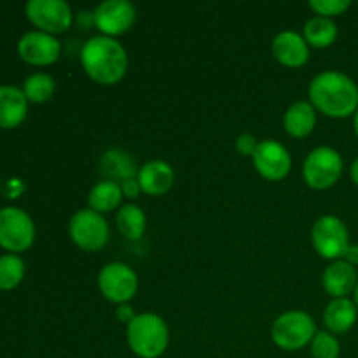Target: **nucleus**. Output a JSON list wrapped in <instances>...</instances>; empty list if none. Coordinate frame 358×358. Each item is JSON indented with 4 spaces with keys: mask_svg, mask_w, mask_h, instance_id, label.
<instances>
[{
    "mask_svg": "<svg viewBox=\"0 0 358 358\" xmlns=\"http://www.w3.org/2000/svg\"><path fill=\"white\" fill-rule=\"evenodd\" d=\"M311 103L331 117H348L358 108V87L346 73L322 72L310 84Z\"/></svg>",
    "mask_w": 358,
    "mask_h": 358,
    "instance_id": "1",
    "label": "nucleus"
},
{
    "mask_svg": "<svg viewBox=\"0 0 358 358\" xmlns=\"http://www.w3.org/2000/svg\"><path fill=\"white\" fill-rule=\"evenodd\" d=\"M84 70L100 84H115L124 77L128 69V55L121 42L107 35L91 37L80 51Z\"/></svg>",
    "mask_w": 358,
    "mask_h": 358,
    "instance_id": "2",
    "label": "nucleus"
},
{
    "mask_svg": "<svg viewBox=\"0 0 358 358\" xmlns=\"http://www.w3.org/2000/svg\"><path fill=\"white\" fill-rule=\"evenodd\" d=\"M170 331L166 322L154 313L136 315L128 325V345L140 358H159L166 352Z\"/></svg>",
    "mask_w": 358,
    "mask_h": 358,
    "instance_id": "3",
    "label": "nucleus"
},
{
    "mask_svg": "<svg viewBox=\"0 0 358 358\" xmlns=\"http://www.w3.org/2000/svg\"><path fill=\"white\" fill-rule=\"evenodd\" d=\"M315 334H317V327H315L313 318L304 311L283 313L282 317L276 318L271 331L275 345L287 352L304 348L308 343L313 341Z\"/></svg>",
    "mask_w": 358,
    "mask_h": 358,
    "instance_id": "4",
    "label": "nucleus"
},
{
    "mask_svg": "<svg viewBox=\"0 0 358 358\" xmlns=\"http://www.w3.org/2000/svg\"><path fill=\"white\" fill-rule=\"evenodd\" d=\"M343 173V157L332 147H317L308 154L303 166V177L313 189H329Z\"/></svg>",
    "mask_w": 358,
    "mask_h": 358,
    "instance_id": "5",
    "label": "nucleus"
},
{
    "mask_svg": "<svg viewBox=\"0 0 358 358\" xmlns=\"http://www.w3.org/2000/svg\"><path fill=\"white\" fill-rule=\"evenodd\" d=\"M311 238H313L315 250L324 259H332V261L345 257L350 247L348 227L334 215L320 217L315 222Z\"/></svg>",
    "mask_w": 358,
    "mask_h": 358,
    "instance_id": "6",
    "label": "nucleus"
},
{
    "mask_svg": "<svg viewBox=\"0 0 358 358\" xmlns=\"http://www.w3.org/2000/svg\"><path fill=\"white\" fill-rule=\"evenodd\" d=\"M35 226L27 212L16 206L0 208V245L6 250L23 252L34 243Z\"/></svg>",
    "mask_w": 358,
    "mask_h": 358,
    "instance_id": "7",
    "label": "nucleus"
},
{
    "mask_svg": "<svg viewBox=\"0 0 358 358\" xmlns=\"http://www.w3.org/2000/svg\"><path fill=\"white\" fill-rule=\"evenodd\" d=\"M69 231L76 245L87 252L100 250L108 241L107 220L91 208H83L73 213Z\"/></svg>",
    "mask_w": 358,
    "mask_h": 358,
    "instance_id": "8",
    "label": "nucleus"
},
{
    "mask_svg": "<svg viewBox=\"0 0 358 358\" xmlns=\"http://www.w3.org/2000/svg\"><path fill=\"white\" fill-rule=\"evenodd\" d=\"M98 287L108 301L126 304L138 290V276L129 266L122 262H110L101 268L98 275Z\"/></svg>",
    "mask_w": 358,
    "mask_h": 358,
    "instance_id": "9",
    "label": "nucleus"
},
{
    "mask_svg": "<svg viewBox=\"0 0 358 358\" xmlns=\"http://www.w3.org/2000/svg\"><path fill=\"white\" fill-rule=\"evenodd\" d=\"M27 16L45 34H62L72 24V9L65 0H30Z\"/></svg>",
    "mask_w": 358,
    "mask_h": 358,
    "instance_id": "10",
    "label": "nucleus"
},
{
    "mask_svg": "<svg viewBox=\"0 0 358 358\" xmlns=\"http://www.w3.org/2000/svg\"><path fill=\"white\" fill-rule=\"evenodd\" d=\"M94 24L107 37L121 35L135 23L136 10L128 0H105L94 10Z\"/></svg>",
    "mask_w": 358,
    "mask_h": 358,
    "instance_id": "11",
    "label": "nucleus"
},
{
    "mask_svg": "<svg viewBox=\"0 0 358 358\" xmlns=\"http://www.w3.org/2000/svg\"><path fill=\"white\" fill-rule=\"evenodd\" d=\"M252 159L259 173L268 180H282L292 166V157L289 150L276 140H264L257 143Z\"/></svg>",
    "mask_w": 358,
    "mask_h": 358,
    "instance_id": "12",
    "label": "nucleus"
},
{
    "mask_svg": "<svg viewBox=\"0 0 358 358\" xmlns=\"http://www.w3.org/2000/svg\"><path fill=\"white\" fill-rule=\"evenodd\" d=\"M17 51L24 62L31 65H49L58 59L62 45L45 31H27L17 42Z\"/></svg>",
    "mask_w": 358,
    "mask_h": 358,
    "instance_id": "13",
    "label": "nucleus"
},
{
    "mask_svg": "<svg viewBox=\"0 0 358 358\" xmlns=\"http://www.w3.org/2000/svg\"><path fill=\"white\" fill-rule=\"evenodd\" d=\"M273 52L276 59L287 66H301L310 58V48L303 35L296 31H280L273 41Z\"/></svg>",
    "mask_w": 358,
    "mask_h": 358,
    "instance_id": "14",
    "label": "nucleus"
},
{
    "mask_svg": "<svg viewBox=\"0 0 358 358\" xmlns=\"http://www.w3.org/2000/svg\"><path fill=\"white\" fill-rule=\"evenodd\" d=\"M138 184L145 194L161 196L173 185L175 173L171 166L164 161H149L138 171Z\"/></svg>",
    "mask_w": 358,
    "mask_h": 358,
    "instance_id": "15",
    "label": "nucleus"
},
{
    "mask_svg": "<svg viewBox=\"0 0 358 358\" xmlns=\"http://www.w3.org/2000/svg\"><path fill=\"white\" fill-rule=\"evenodd\" d=\"M357 287V269L346 261H334L324 271V289L334 299L346 297Z\"/></svg>",
    "mask_w": 358,
    "mask_h": 358,
    "instance_id": "16",
    "label": "nucleus"
},
{
    "mask_svg": "<svg viewBox=\"0 0 358 358\" xmlns=\"http://www.w3.org/2000/svg\"><path fill=\"white\" fill-rule=\"evenodd\" d=\"M27 96L20 87L0 86V128H14L28 110Z\"/></svg>",
    "mask_w": 358,
    "mask_h": 358,
    "instance_id": "17",
    "label": "nucleus"
},
{
    "mask_svg": "<svg viewBox=\"0 0 358 358\" xmlns=\"http://www.w3.org/2000/svg\"><path fill=\"white\" fill-rule=\"evenodd\" d=\"M283 122H285V129L289 135L303 138L313 131L315 124H317V112L310 101L299 100L287 108Z\"/></svg>",
    "mask_w": 358,
    "mask_h": 358,
    "instance_id": "18",
    "label": "nucleus"
},
{
    "mask_svg": "<svg viewBox=\"0 0 358 358\" xmlns=\"http://www.w3.org/2000/svg\"><path fill=\"white\" fill-rule=\"evenodd\" d=\"M357 315V304L352 303L348 297H339V299H332L325 308L324 322L332 334H341L355 325Z\"/></svg>",
    "mask_w": 358,
    "mask_h": 358,
    "instance_id": "19",
    "label": "nucleus"
},
{
    "mask_svg": "<svg viewBox=\"0 0 358 358\" xmlns=\"http://www.w3.org/2000/svg\"><path fill=\"white\" fill-rule=\"evenodd\" d=\"M122 201V189L117 182L103 180L94 185L90 192V206L94 212H110Z\"/></svg>",
    "mask_w": 358,
    "mask_h": 358,
    "instance_id": "20",
    "label": "nucleus"
},
{
    "mask_svg": "<svg viewBox=\"0 0 358 358\" xmlns=\"http://www.w3.org/2000/svg\"><path fill=\"white\" fill-rule=\"evenodd\" d=\"M338 37V27L331 17L315 16L304 24V38L315 48H327Z\"/></svg>",
    "mask_w": 358,
    "mask_h": 358,
    "instance_id": "21",
    "label": "nucleus"
},
{
    "mask_svg": "<svg viewBox=\"0 0 358 358\" xmlns=\"http://www.w3.org/2000/svg\"><path fill=\"white\" fill-rule=\"evenodd\" d=\"M147 219L142 208L136 205H124L117 213V227L129 240H140L145 233Z\"/></svg>",
    "mask_w": 358,
    "mask_h": 358,
    "instance_id": "22",
    "label": "nucleus"
},
{
    "mask_svg": "<svg viewBox=\"0 0 358 358\" xmlns=\"http://www.w3.org/2000/svg\"><path fill=\"white\" fill-rule=\"evenodd\" d=\"M55 79L48 73H34L28 77L23 84V93L27 100L41 103V101H48L55 93Z\"/></svg>",
    "mask_w": 358,
    "mask_h": 358,
    "instance_id": "23",
    "label": "nucleus"
},
{
    "mask_svg": "<svg viewBox=\"0 0 358 358\" xmlns=\"http://www.w3.org/2000/svg\"><path fill=\"white\" fill-rule=\"evenodd\" d=\"M24 262L17 255H2L0 257V289L10 290L23 280Z\"/></svg>",
    "mask_w": 358,
    "mask_h": 358,
    "instance_id": "24",
    "label": "nucleus"
},
{
    "mask_svg": "<svg viewBox=\"0 0 358 358\" xmlns=\"http://www.w3.org/2000/svg\"><path fill=\"white\" fill-rule=\"evenodd\" d=\"M341 346L336 336L327 331H318L311 341V355L313 358H339Z\"/></svg>",
    "mask_w": 358,
    "mask_h": 358,
    "instance_id": "25",
    "label": "nucleus"
},
{
    "mask_svg": "<svg viewBox=\"0 0 358 358\" xmlns=\"http://www.w3.org/2000/svg\"><path fill=\"white\" fill-rule=\"evenodd\" d=\"M103 166L108 168V171H112V173L117 175V177L124 178V180L126 178H131V161H129V157L126 156L124 152H115V150L107 152Z\"/></svg>",
    "mask_w": 358,
    "mask_h": 358,
    "instance_id": "26",
    "label": "nucleus"
},
{
    "mask_svg": "<svg viewBox=\"0 0 358 358\" xmlns=\"http://www.w3.org/2000/svg\"><path fill=\"white\" fill-rule=\"evenodd\" d=\"M352 6L350 0H310V7L318 16L332 17L345 13Z\"/></svg>",
    "mask_w": 358,
    "mask_h": 358,
    "instance_id": "27",
    "label": "nucleus"
},
{
    "mask_svg": "<svg viewBox=\"0 0 358 358\" xmlns=\"http://www.w3.org/2000/svg\"><path fill=\"white\" fill-rule=\"evenodd\" d=\"M236 149L240 150L243 156H254L255 149H257V142L250 133H243L240 138L236 140Z\"/></svg>",
    "mask_w": 358,
    "mask_h": 358,
    "instance_id": "28",
    "label": "nucleus"
},
{
    "mask_svg": "<svg viewBox=\"0 0 358 358\" xmlns=\"http://www.w3.org/2000/svg\"><path fill=\"white\" fill-rule=\"evenodd\" d=\"M121 189H122V194L128 196V198H136L138 192L142 191V189H140L138 180H135V178H126V180L122 182Z\"/></svg>",
    "mask_w": 358,
    "mask_h": 358,
    "instance_id": "29",
    "label": "nucleus"
},
{
    "mask_svg": "<svg viewBox=\"0 0 358 358\" xmlns=\"http://www.w3.org/2000/svg\"><path fill=\"white\" fill-rule=\"evenodd\" d=\"M135 311H133L131 306H128V304H121V306L117 308V318L122 322V324H131L133 320H135Z\"/></svg>",
    "mask_w": 358,
    "mask_h": 358,
    "instance_id": "30",
    "label": "nucleus"
},
{
    "mask_svg": "<svg viewBox=\"0 0 358 358\" xmlns=\"http://www.w3.org/2000/svg\"><path fill=\"white\" fill-rule=\"evenodd\" d=\"M345 259L352 266H358V245H350L345 254Z\"/></svg>",
    "mask_w": 358,
    "mask_h": 358,
    "instance_id": "31",
    "label": "nucleus"
},
{
    "mask_svg": "<svg viewBox=\"0 0 358 358\" xmlns=\"http://www.w3.org/2000/svg\"><path fill=\"white\" fill-rule=\"evenodd\" d=\"M352 178H353V182L358 185V159H355V163L352 164Z\"/></svg>",
    "mask_w": 358,
    "mask_h": 358,
    "instance_id": "32",
    "label": "nucleus"
},
{
    "mask_svg": "<svg viewBox=\"0 0 358 358\" xmlns=\"http://www.w3.org/2000/svg\"><path fill=\"white\" fill-rule=\"evenodd\" d=\"M355 133H357V136H358V108H357V112H355Z\"/></svg>",
    "mask_w": 358,
    "mask_h": 358,
    "instance_id": "33",
    "label": "nucleus"
},
{
    "mask_svg": "<svg viewBox=\"0 0 358 358\" xmlns=\"http://www.w3.org/2000/svg\"><path fill=\"white\" fill-rule=\"evenodd\" d=\"M355 304H357V308H358V283H357V287H355Z\"/></svg>",
    "mask_w": 358,
    "mask_h": 358,
    "instance_id": "34",
    "label": "nucleus"
}]
</instances>
